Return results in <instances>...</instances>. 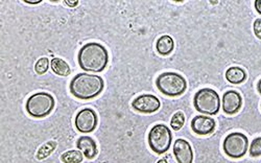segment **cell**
Returning <instances> with one entry per match:
<instances>
[{"label":"cell","mask_w":261,"mask_h":163,"mask_svg":"<svg viewBox=\"0 0 261 163\" xmlns=\"http://www.w3.org/2000/svg\"><path fill=\"white\" fill-rule=\"evenodd\" d=\"M157 163H168V162H167V160H166V159H160Z\"/></svg>","instance_id":"4316f807"},{"label":"cell","mask_w":261,"mask_h":163,"mask_svg":"<svg viewBox=\"0 0 261 163\" xmlns=\"http://www.w3.org/2000/svg\"><path fill=\"white\" fill-rule=\"evenodd\" d=\"M173 49H175V41L168 35L161 36L156 42V50L161 56L170 55Z\"/></svg>","instance_id":"5bb4252c"},{"label":"cell","mask_w":261,"mask_h":163,"mask_svg":"<svg viewBox=\"0 0 261 163\" xmlns=\"http://www.w3.org/2000/svg\"><path fill=\"white\" fill-rule=\"evenodd\" d=\"M98 119L95 111L91 108H85L81 110L74 120V125L80 133H91L97 127Z\"/></svg>","instance_id":"ba28073f"},{"label":"cell","mask_w":261,"mask_h":163,"mask_svg":"<svg viewBox=\"0 0 261 163\" xmlns=\"http://www.w3.org/2000/svg\"><path fill=\"white\" fill-rule=\"evenodd\" d=\"M185 121H186L185 114L182 111H178L172 115L171 121H170V128L175 131H179L183 128Z\"/></svg>","instance_id":"d6986e66"},{"label":"cell","mask_w":261,"mask_h":163,"mask_svg":"<svg viewBox=\"0 0 261 163\" xmlns=\"http://www.w3.org/2000/svg\"><path fill=\"white\" fill-rule=\"evenodd\" d=\"M254 7L257 13L261 15V0H256V2H254Z\"/></svg>","instance_id":"603a6c76"},{"label":"cell","mask_w":261,"mask_h":163,"mask_svg":"<svg viewBox=\"0 0 261 163\" xmlns=\"http://www.w3.org/2000/svg\"><path fill=\"white\" fill-rule=\"evenodd\" d=\"M253 31H254V34H255L256 38L261 40V18H258L254 21Z\"/></svg>","instance_id":"7402d4cb"},{"label":"cell","mask_w":261,"mask_h":163,"mask_svg":"<svg viewBox=\"0 0 261 163\" xmlns=\"http://www.w3.org/2000/svg\"><path fill=\"white\" fill-rule=\"evenodd\" d=\"M246 79H247V74L241 67L233 66L228 68V71L226 72V80L231 84H234V85L242 84L246 81Z\"/></svg>","instance_id":"9a60e30c"},{"label":"cell","mask_w":261,"mask_h":163,"mask_svg":"<svg viewBox=\"0 0 261 163\" xmlns=\"http://www.w3.org/2000/svg\"><path fill=\"white\" fill-rule=\"evenodd\" d=\"M51 71L60 77H68L71 74L69 64L61 58H54L50 62Z\"/></svg>","instance_id":"2e32d148"},{"label":"cell","mask_w":261,"mask_h":163,"mask_svg":"<svg viewBox=\"0 0 261 163\" xmlns=\"http://www.w3.org/2000/svg\"><path fill=\"white\" fill-rule=\"evenodd\" d=\"M147 142L150 150L158 155L165 154L172 143V134L166 125L158 124L150 129Z\"/></svg>","instance_id":"8992f818"},{"label":"cell","mask_w":261,"mask_h":163,"mask_svg":"<svg viewBox=\"0 0 261 163\" xmlns=\"http://www.w3.org/2000/svg\"><path fill=\"white\" fill-rule=\"evenodd\" d=\"M24 3L30 4V5H37V4L41 3V0H36V2H30V0H24Z\"/></svg>","instance_id":"d4e9b609"},{"label":"cell","mask_w":261,"mask_h":163,"mask_svg":"<svg viewBox=\"0 0 261 163\" xmlns=\"http://www.w3.org/2000/svg\"><path fill=\"white\" fill-rule=\"evenodd\" d=\"M49 60L46 57H43L41 59H39L36 64H35V72L37 75L42 76L47 73L48 71V67H49Z\"/></svg>","instance_id":"ffe728a7"},{"label":"cell","mask_w":261,"mask_h":163,"mask_svg":"<svg viewBox=\"0 0 261 163\" xmlns=\"http://www.w3.org/2000/svg\"><path fill=\"white\" fill-rule=\"evenodd\" d=\"M173 155L178 163H193V150L191 145L185 139L178 138L173 144Z\"/></svg>","instance_id":"8fae6325"},{"label":"cell","mask_w":261,"mask_h":163,"mask_svg":"<svg viewBox=\"0 0 261 163\" xmlns=\"http://www.w3.org/2000/svg\"><path fill=\"white\" fill-rule=\"evenodd\" d=\"M257 90H258V92L261 95V80H259L258 83H257Z\"/></svg>","instance_id":"484cf974"},{"label":"cell","mask_w":261,"mask_h":163,"mask_svg":"<svg viewBox=\"0 0 261 163\" xmlns=\"http://www.w3.org/2000/svg\"><path fill=\"white\" fill-rule=\"evenodd\" d=\"M193 106L198 112L206 115H216L221 109L219 93L211 88H202L194 95Z\"/></svg>","instance_id":"277c9868"},{"label":"cell","mask_w":261,"mask_h":163,"mask_svg":"<svg viewBox=\"0 0 261 163\" xmlns=\"http://www.w3.org/2000/svg\"><path fill=\"white\" fill-rule=\"evenodd\" d=\"M55 99L47 92H38L28 99L25 109L34 119H43L49 115L55 108Z\"/></svg>","instance_id":"5b68a950"},{"label":"cell","mask_w":261,"mask_h":163,"mask_svg":"<svg viewBox=\"0 0 261 163\" xmlns=\"http://www.w3.org/2000/svg\"><path fill=\"white\" fill-rule=\"evenodd\" d=\"M76 147L87 159H93L97 155V146L92 137L81 136L76 142Z\"/></svg>","instance_id":"4fadbf2b"},{"label":"cell","mask_w":261,"mask_h":163,"mask_svg":"<svg viewBox=\"0 0 261 163\" xmlns=\"http://www.w3.org/2000/svg\"><path fill=\"white\" fill-rule=\"evenodd\" d=\"M249 149L248 137L239 132L229 134L223 143V150L225 154L232 159H239L244 157Z\"/></svg>","instance_id":"52a82bcc"},{"label":"cell","mask_w":261,"mask_h":163,"mask_svg":"<svg viewBox=\"0 0 261 163\" xmlns=\"http://www.w3.org/2000/svg\"><path fill=\"white\" fill-rule=\"evenodd\" d=\"M84 154L76 150H70L65 152L61 156V160L63 163H82L84 160Z\"/></svg>","instance_id":"ac0fdd59"},{"label":"cell","mask_w":261,"mask_h":163,"mask_svg":"<svg viewBox=\"0 0 261 163\" xmlns=\"http://www.w3.org/2000/svg\"><path fill=\"white\" fill-rule=\"evenodd\" d=\"M191 130L200 136L210 135L216 127V123L213 119L205 115H198L191 121Z\"/></svg>","instance_id":"7c38bea8"},{"label":"cell","mask_w":261,"mask_h":163,"mask_svg":"<svg viewBox=\"0 0 261 163\" xmlns=\"http://www.w3.org/2000/svg\"><path fill=\"white\" fill-rule=\"evenodd\" d=\"M223 110L228 115H233L239 112L243 106V98L241 93L235 90H229L224 93L222 100Z\"/></svg>","instance_id":"30bf717a"},{"label":"cell","mask_w":261,"mask_h":163,"mask_svg":"<svg viewBox=\"0 0 261 163\" xmlns=\"http://www.w3.org/2000/svg\"><path fill=\"white\" fill-rule=\"evenodd\" d=\"M57 147H58V144L55 141H50V142L44 144L43 146H41L40 149L38 150V152L36 154V158L38 160L46 159L47 157H49L51 155V153L55 152Z\"/></svg>","instance_id":"e0dca14e"},{"label":"cell","mask_w":261,"mask_h":163,"mask_svg":"<svg viewBox=\"0 0 261 163\" xmlns=\"http://www.w3.org/2000/svg\"><path fill=\"white\" fill-rule=\"evenodd\" d=\"M103 87L105 82L101 77L82 73L71 80L69 90L74 98L87 101L99 96L103 90Z\"/></svg>","instance_id":"7a4b0ae2"},{"label":"cell","mask_w":261,"mask_h":163,"mask_svg":"<svg viewBox=\"0 0 261 163\" xmlns=\"http://www.w3.org/2000/svg\"><path fill=\"white\" fill-rule=\"evenodd\" d=\"M132 107L139 113L151 114L160 109L161 102L157 97L153 95H142L133 101Z\"/></svg>","instance_id":"9c48e42d"},{"label":"cell","mask_w":261,"mask_h":163,"mask_svg":"<svg viewBox=\"0 0 261 163\" xmlns=\"http://www.w3.org/2000/svg\"><path fill=\"white\" fill-rule=\"evenodd\" d=\"M249 148H250L249 153L252 157L261 156V137H257L253 139V142Z\"/></svg>","instance_id":"44dd1931"},{"label":"cell","mask_w":261,"mask_h":163,"mask_svg":"<svg viewBox=\"0 0 261 163\" xmlns=\"http://www.w3.org/2000/svg\"><path fill=\"white\" fill-rule=\"evenodd\" d=\"M77 62L84 72L101 73L109 63V53L100 43H87L77 54Z\"/></svg>","instance_id":"6da1fadb"},{"label":"cell","mask_w":261,"mask_h":163,"mask_svg":"<svg viewBox=\"0 0 261 163\" xmlns=\"http://www.w3.org/2000/svg\"><path fill=\"white\" fill-rule=\"evenodd\" d=\"M156 86L162 95L169 98H177L184 95L187 89L185 78L177 73H163L156 80Z\"/></svg>","instance_id":"3957f363"},{"label":"cell","mask_w":261,"mask_h":163,"mask_svg":"<svg viewBox=\"0 0 261 163\" xmlns=\"http://www.w3.org/2000/svg\"><path fill=\"white\" fill-rule=\"evenodd\" d=\"M260 107H261V105H260Z\"/></svg>","instance_id":"83f0119b"},{"label":"cell","mask_w":261,"mask_h":163,"mask_svg":"<svg viewBox=\"0 0 261 163\" xmlns=\"http://www.w3.org/2000/svg\"><path fill=\"white\" fill-rule=\"evenodd\" d=\"M64 3L66 4L67 7L73 8V7H76L79 5V0H75V2H68V0H66V2H64Z\"/></svg>","instance_id":"cb8c5ba5"}]
</instances>
